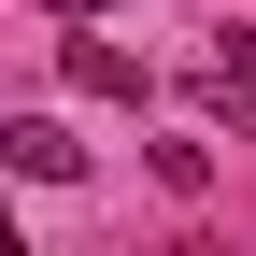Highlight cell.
<instances>
[{
  "label": "cell",
  "instance_id": "obj_4",
  "mask_svg": "<svg viewBox=\"0 0 256 256\" xmlns=\"http://www.w3.org/2000/svg\"><path fill=\"white\" fill-rule=\"evenodd\" d=\"M43 14H114V0H43Z\"/></svg>",
  "mask_w": 256,
  "mask_h": 256
},
{
  "label": "cell",
  "instance_id": "obj_5",
  "mask_svg": "<svg viewBox=\"0 0 256 256\" xmlns=\"http://www.w3.org/2000/svg\"><path fill=\"white\" fill-rule=\"evenodd\" d=\"M242 128H256V114H242Z\"/></svg>",
  "mask_w": 256,
  "mask_h": 256
},
{
  "label": "cell",
  "instance_id": "obj_1",
  "mask_svg": "<svg viewBox=\"0 0 256 256\" xmlns=\"http://www.w3.org/2000/svg\"><path fill=\"white\" fill-rule=\"evenodd\" d=\"M0 156H14L28 185H72V171H86V142H72L57 114H14V128H0Z\"/></svg>",
  "mask_w": 256,
  "mask_h": 256
},
{
  "label": "cell",
  "instance_id": "obj_3",
  "mask_svg": "<svg viewBox=\"0 0 256 256\" xmlns=\"http://www.w3.org/2000/svg\"><path fill=\"white\" fill-rule=\"evenodd\" d=\"M200 100H214V114H228V128L256 114V28H228V43H214V57H200Z\"/></svg>",
  "mask_w": 256,
  "mask_h": 256
},
{
  "label": "cell",
  "instance_id": "obj_2",
  "mask_svg": "<svg viewBox=\"0 0 256 256\" xmlns=\"http://www.w3.org/2000/svg\"><path fill=\"white\" fill-rule=\"evenodd\" d=\"M57 72H72L86 100H142V57H128V43H86V28L57 43Z\"/></svg>",
  "mask_w": 256,
  "mask_h": 256
}]
</instances>
